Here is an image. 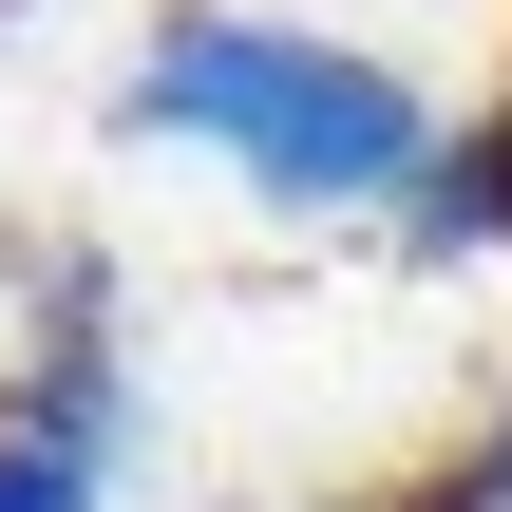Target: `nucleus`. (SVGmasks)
<instances>
[{
  "label": "nucleus",
  "instance_id": "obj_1",
  "mask_svg": "<svg viewBox=\"0 0 512 512\" xmlns=\"http://www.w3.org/2000/svg\"><path fill=\"white\" fill-rule=\"evenodd\" d=\"M133 133L228 152L266 209H418V171H437V95H418L399 57L304 38V19H228V0H171V19H152Z\"/></svg>",
  "mask_w": 512,
  "mask_h": 512
},
{
  "label": "nucleus",
  "instance_id": "obj_2",
  "mask_svg": "<svg viewBox=\"0 0 512 512\" xmlns=\"http://www.w3.org/2000/svg\"><path fill=\"white\" fill-rule=\"evenodd\" d=\"M0 512H95V456L38 437V418H0Z\"/></svg>",
  "mask_w": 512,
  "mask_h": 512
},
{
  "label": "nucleus",
  "instance_id": "obj_3",
  "mask_svg": "<svg viewBox=\"0 0 512 512\" xmlns=\"http://www.w3.org/2000/svg\"><path fill=\"white\" fill-rule=\"evenodd\" d=\"M399 512H512V399H494V418H475V437H456V456H437Z\"/></svg>",
  "mask_w": 512,
  "mask_h": 512
}]
</instances>
